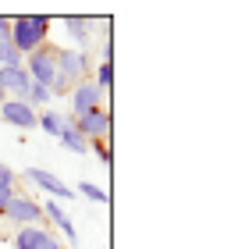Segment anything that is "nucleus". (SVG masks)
Segmentation results:
<instances>
[{
  "label": "nucleus",
  "mask_w": 231,
  "mask_h": 249,
  "mask_svg": "<svg viewBox=\"0 0 231 249\" xmlns=\"http://www.w3.org/2000/svg\"><path fill=\"white\" fill-rule=\"evenodd\" d=\"M0 121L11 124V128L29 132V128H36L39 110H32V107L25 104V100H4V104H0Z\"/></svg>",
  "instance_id": "obj_9"
},
{
  "label": "nucleus",
  "mask_w": 231,
  "mask_h": 249,
  "mask_svg": "<svg viewBox=\"0 0 231 249\" xmlns=\"http://www.w3.org/2000/svg\"><path fill=\"white\" fill-rule=\"evenodd\" d=\"M7 39H11V47L25 57V53L46 47V39H50V18L46 15H18V18H11Z\"/></svg>",
  "instance_id": "obj_1"
},
{
  "label": "nucleus",
  "mask_w": 231,
  "mask_h": 249,
  "mask_svg": "<svg viewBox=\"0 0 231 249\" xmlns=\"http://www.w3.org/2000/svg\"><path fill=\"white\" fill-rule=\"evenodd\" d=\"M68 104H71L68 118H82V114H89V110L103 107V89L92 82V78H82V82L71 86V93H68Z\"/></svg>",
  "instance_id": "obj_6"
},
{
  "label": "nucleus",
  "mask_w": 231,
  "mask_h": 249,
  "mask_svg": "<svg viewBox=\"0 0 231 249\" xmlns=\"http://www.w3.org/2000/svg\"><path fill=\"white\" fill-rule=\"evenodd\" d=\"M15 192H18V189H15ZM15 192H0V217H4V210H7V203H11Z\"/></svg>",
  "instance_id": "obj_21"
},
{
  "label": "nucleus",
  "mask_w": 231,
  "mask_h": 249,
  "mask_svg": "<svg viewBox=\"0 0 231 249\" xmlns=\"http://www.w3.org/2000/svg\"><path fill=\"white\" fill-rule=\"evenodd\" d=\"M7 32H11V18L0 15V36H7Z\"/></svg>",
  "instance_id": "obj_22"
},
{
  "label": "nucleus",
  "mask_w": 231,
  "mask_h": 249,
  "mask_svg": "<svg viewBox=\"0 0 231 249\" xmlns=\"http://www.w3.org/2000/svg\"><path fill=\"white\" fill-rule=\"evenodd\" d=\"M21 68L29 71L32 86H46V89H50V86H53V75H57V64H53V47L46 43V47H39V50L25 53V57H21Z\"/></svg>",
  "instance_id": "obj_3"
},
{
  "label": "nucleus",
  "mask_w": 231,
  "mask_h": 249,
  "mask_svg": "<svg viewBox=\"0 0 231 249\" xmlns=\"http://www.w3.org/2000/svg\"><path fill=\"white\" fill-rule=\"evenodd\" d=\"M50 100H53V93H50V89H46V86H32L29 89V96H25V104L32 107V110H50Z\"/></svg>",
  "instance_id": "obj_15"
},
{
  "label": "nucleus",
  "mask_w": 231,
  "mask_h": 249,
  "mask_svg": "<svg viewBox=\"0 0 231 249\" xmlns=\"http://www.w3.org/2000/svg\"><path fill=\"white\" fill-rule=\"evenodd\" d=\"M25 178L43 192V196H50L53 203H61V207H64L68 199H75V189L68 185V182H61L53 171H46V167H25Z\"/></svg>",
  "instance_id": "obj_4"
},
{
  "label": "nucleus",
  "mask_w": 231,
  "mask_h": 249,
  "mask_svg": "<svg viewBox=\"0 0 231 249\" xmlns=\"http://www.w3.org/2000/svg\"><path fill=\"white\" fill-rule=\"evenodd\" d=\"M61 25H64L68 36L78 43V50H82V47H86V39L92 36V25H100V21H92V18H61Z\"/></svg>",
  "instance_id": "obj_12"
},
{
  "label": "nucleus",
  "mask_w": 231,
  "mask_h": 249,
  "mask_svg": "<svg viewBox=\"0 0 231 249\" xmlns=\"http://www.w3.org/2000/svg\"><path fill=\"white\" fill-rule=\"evenodd\" d=\"M15 182H18V175L0 164V192H15Z\"/></svg>",
  "instance_id": "obj_19"
},
{
  "label": "nucleus",
  "mask_w": 231,
  "mask_h": 249,
  "mask_svg": "<svg viewBox=\"0 0 231 249\" xmlns=\"http://www.w3.org/2000/svg\"><path fill=\"white\" fill-rule=\"evenodd\" d=\"M53 64H57V75H53V86L50 93L53 96H68L75 82H82L86 71H89V53L86 50H53Z\"/></svg>",
  "instance_id": "obj_2"
},
{
  "label": "nucleus",
  "mask_w": 231,
  "mask_h": 249,
  "mask_svg": "<svg viewBox=\"0 0 231 249\" xmlns=\"http://www.w3.org/2000/svg\"><path fill=\"white\" fill-rule=\"evenodd\" d=\"M78 192H82L86 199H92V203H107V199H110V196H107V189L96 185V182H78Z\"/></svg>",
  "instance_id": "obj_17"
},
{
  "label": "nucleus",
  "mask_w": 231,
  "mask_h": 249,
  "mask_svg": "<svg viewBox=\"0 0 231 249\" xmlns=\"http://www.w3.org/2000/svg\"><path fill=\"white\" fill-rule=\"evenodd\" d=\"M71 121L68 114H61V110H39V121H36V128H43L50 139H57V135L64 132V124Z\"/></svg>",
  "instance_id": "obj_13"
},
{
  "label": "nucleus",
  "mask_w": 231,
  "mask_h": 249,
  "mask_svg": "<svg viewBox=\"0 0 231 249\" xmlns=\"http://www.w3.org/2000/svg\"><path fill=\"white\" fill-rule=\"evenodd\" d=\"M15 249H68L50 228L32 224V228H18L15 231Z\"/></svg>",
  "instance_id": "obj_8"
},
{
  "label": "nucleus",
  "mask_w": 231,
  "mask_h": 249,
  "mask_svg": "<svg viewBox=\"0 0 231 249\" xmlns=\"http://www.w3.org/2000/svg\"><path fill=\"white\" fill-rule=\"evenodd\" d=\"M57 142H61V150H68V153H75V157H82V153H89V142H86L82 135L75 132V124H71V121L64 124V132L57 135Z\"/></svg>",
  "instance_id": "obj_14"
},
{
  "label": "nucleus",
  "mask_w": 231,
  "mask_h": 249,
  "mask_svg": "<svg viewBox=\"0 0 231 249\" xmlns=\"http://www.w3.org/2000/svg\"><path fill=\"white\" fill-rule=\"evenodd\" d=\"M43 217H46V221H53V224H57V231H61V235H64V239L71 242V246H78V231H75V221L68 217V210L61 207V203L46 199V203H43Z\"/></svg>",
  "instance_id": "obj_11"
},
{
  "label": "nucleus",
  "mask_w": 231,
  "mask_h": 249,
  "mask_svg": "<svg viewBox=\"0 0 231 249\" xmlns=\"http://www.w3.org/2000/svg\"><path fill=\"white\" fill-rule=\"evenodd\" d=\"M4 217L15 224V228H32V224H43V203L32 199V196H21V192H15L4 210Z\"/></svg>",
  "instance_id": "obj_5"
},
{
  "label": "nucleus",
  "mask_w": 231,
  "mask_h": 249,
  "mask_svg": "<svg viewBox=\"0 0 231 249\" xmlns=\"http://www.w3.org/2000/svg\"><path fill=\"white\" fill-rule=\"evenodd\" d=\"M15 64H21V53L11 47L7 36H0V68H15Z\"/></svg>",
  "instance_id": "obj_16"
},
{
  "label": "nucleus",
  "mask_w": 231,
  "mask_h": 249,
  "mask_svg": "<svg viewBox=\"0 0 231 249\" xmlns=\"http://www.w3.org/2000/svg\"><path fill=\"white\" fill-rule=\"evenodd\" d=\"M71 124H75V132L82 135L86 142H103L110 135V110L96 107V110H89L82 118H71Z\"/></svg>",
  "instance_id": "obj_7"
},
{
  "label": "nucleus",
  "mask_w": 231,
  "mask_h": 249,
  "mask_svg": "<svg viewBox=\"0 0 231 249\" xmlns=\"http://www.w3.org/2000/svg\"><path fill=\"white\" fill-rule=\"evenodd\" d=\"M0 89L7 93V100H25L29 89H32V78L21 64L15 68H0Z\"/></svg>",
  "instance_id": "obj_10"
},
{
  "label": "nucleus",
  "mask_w": 231,
  "mask_h": 249,
  "mask_svg": "<svg viewBox=\"0 0 231 249\" xmlns=\"http://www.w3.org/2000/svg\"><path fill=\"white\" fill-rule=\"evenodd\" d=\"M103 93L110 89V82H114V64H107V61H100V68H96V78H92Z\"/></svg>",
  "instance_id": "obj_18"
},
{
  "label": "nucleus",
  "mask_w": 231,
  "mask_h": 249,
  "mask_svg": "<svg viewBox=\"0 0 231 249\" xmlns=\"http://www.w3.org/2000/svg\"><path fill=\"white\" fill-rule=\"evenodd\" d=\"M89 150H96L100 164H103V167H110V146H107V142H89Z\"/></svg>",
  "instance_id": "obj_20"
}]
</instances>
